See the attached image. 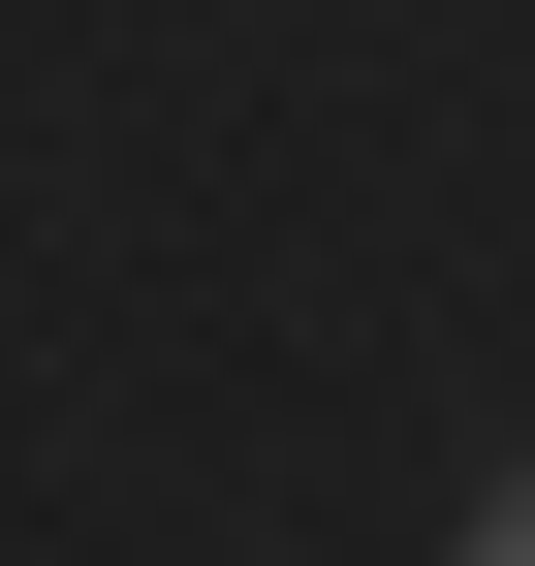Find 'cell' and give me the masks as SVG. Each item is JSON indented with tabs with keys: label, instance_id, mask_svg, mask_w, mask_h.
Returning a JSON list of instances; mask_svg holds the SVG:
<instances>
[{
	"label": "cell",
	"instance_id": "1",
	"mask_svg": "<svg viewBox=\"0 0 535 566\" xmlns=\"http://www.w3.org/2000/svg\"><path fill=\"white\" fill-rule=\"evenodd\" d=\"M473 566H535V504H473Z\"/></svg>",
	"mask_w": 535,
	"mask_h": 566
}]
</instances>
